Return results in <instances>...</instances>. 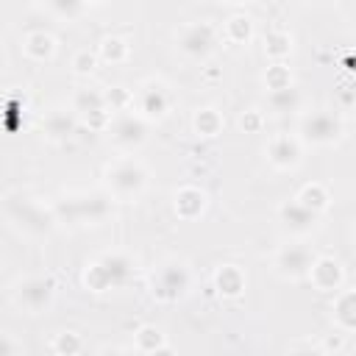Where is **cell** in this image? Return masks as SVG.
I'll list each match as a JSON object with an SVG mask.
<instances>
[{"instance_id": "6da1fadb", "label": "cell", "mask_w": 356, "mask_h": 356, "mask_svg": "<svg viewBox=\"0 0 356 356\" xmlns=\"http://www.w3.org/2000/svg\"><path fill=\"white\" fill-rule=\"evenodd\" d=\"M131 259L122 256V253H106L100 256L97 261H92L83 273V281L95 289V292H103V289H111V286H120L128 281L131 275Z\"/></svg>"}, {"instance_id": "7a4b0ae2", "label": "cell", "mask_w": 356, "mask_h": 356, "mask_svg": "<svg viewBox=\"0 0 356 356\" xmlns=\"http://www.w3.org/2000/svg\"><path fill=\"white\" fill-rule=\"evenodd\" d=\"M106 181H108V189L117 197H131V195L142 192V186L147 181V172L142 170V164L125 159V161H117L106 170Z\"/></svg>"}, {"instance_id": "3957f363", "label": "cell", "mask_w": 356, "mask_h": 356, "mask_svg": "<svg viewBox=\"0 0 356 356\" xmlns=\"http://www.w3.org/2000/svg\"><path fill=\"white\" fill-rule=\"evenodd\" d=\"M300 134H303V139H309L314 145H331L342 136V122L328 111H314V114L303 117Z\"/></svg>"}, {"instance_id": "277c9868", "label": "cell", "mask_w": 356, "mask_h": 356, "mask_svg": "<svg viewBox=\"0 0 356 356\" xmlns=\"http://www.w3.org/2000/svg\"><path fill=\"white\" fill-rule=\"evenodd\" d=\"M186 286H189V273H186V267L178 264V261L164 264V267L159 270V275L153 278V292H156L159 298H164V300L181 298V295L186 292Z\"/></svg>"}, {"instance_id": "5b68a950", "label": "cell", "mask_w": 356, "mask_h": 356, "mask_svg": "<svg viewBox=\"0 0 356 356\" xmlns=\"http://www.w3.org/2000/svg\"><path fill=\"white\" fill-rule=\"evenodd\" d=\"M50 298H53V281H50V278H28V281H22V284L17 286V292H14V300H17L22 309H28L31 314L42 312V309L50 303Z\"/></svg>"}, {"instance_id": "8992f818", "label": "cell", "mask_w": 356, "mask_h": 356, "mask_svg": "<svg viewBox=\"0 0 356 356\" xmlns=\"http://www.w3.org/2000/svg\"><path fill=\"white\" fill-rule=\"evenodd\" d=\"M312 264H314V256H312L303 245H289V248H284V250L278 253V259H275L278 273L286 275V278H300V275H306V273L312 270Z\"/></svg>"}, {"instance_id": "52a82bcc", "label": "cell", "mask_w": 356, "mask_h": 356, "mask_svg": "<svg viewBox=\"0 0 356 356\" xmlns=\"http://www.w3.org/2000/svg\"><path fill=\"white\" fill-rule=\"evenodd\" d=\"M111 139L122 147H136L145 142V125L139 117H131V114H122L120 120H114L111 125Z\"/></svg>"}, {"instance_id": "ba28073f", "label": "cell", "mask_w": 356, "mask_h": 356, "mask_svg": "<svg viewBox=\"0 0 356 356\" xmlns=\"http://www.w3.org/2000/svg\"><path fill=\"white\" fill-rule=\"evenodd\" d=\"M267 156H270V161L275 164V167H281V170H289V167H295L298 161H300V147H298V142L292 139V136H273L270 139V145H267Z\"/></svg>"}, {"instance_id": "9c48e42d", "label": "cell", "mask_w": 356, "mask_h": 356, "mask_svg": "<svg viewBox=\"0 0 356 356\" xmlns=\"http://www.w3.org/2000/svg\"><path fill=\"white\" fill-rule=\"evenodd\" d=\"M211 44H214V36L206 25H189L178 36V47L189 56H206L211 50Z\"/></svg>"}, {"instance_id": "30bf717a", "label": "cell", "mask_w": 356, "mask_h": 356, "mask_svg": "<svg viewBox=\"0 0 356 356\" xmlns=\"http://www.w3.org/2000/svg\"><path fill=\"white\" fill-rule=\"evenodd\" d=\"M139 106H142V114L145 117H164L167 108H170V92L164 89V83H145L142 95H139Z\"/></svg>"}, {"instance_id": "8fae6325", "label": "cell", "mask_w": 356, "mask_h": 356, "mask_svg": "<svg viewBox=\"0 0 356 356\" xmlns=\"http://www.w3.org/2000/svg\"><path fill=\"white\" fill-rule=\"evenodd\" d=\"M278 214H281V222L289 228V231H298V234H306V231H312L314 228V222H317V214L312 211V209H306L303 203H284L281 209H278Z\"/></svg>"}, {"instance_id": "7c38bea8", "label": "cell", "mask_w": 356, "mask_h": 356, "mask_svg": "<svg viewBox=\"0 0 356 356\" xmlns=\"http://www.w3.org/2000/svg\"><path fill=\"white\" fill-rule=\"evenodd\" d=\"M309 275H312V281L317 284V289H323V292H325V289H337V286H339V281H342L339 261H334V259H328V256L314 259V264H312Z\"/></svg>"}, {"instance_id": "4fadbf2b", "label": "cell", "mask_w": 356, "mask_h": 356, "mask_svg": "<svg viewBox=\"0 0 356 356\" xmlns=\"http://www.w3.org/2000/svg\"><path fill=\"white\" fill-rule=\"evenodd\" d=\"M70 206H72V211H75V217L78 220H100V217H106L108 214V200L103 197V195H81V197H72L70 200Z\"/></svg>"}, {"instance_id": "5bb4252c", "label": "cell", "mask_w": 356, "mask_h": 356, "mask_svg": "<svg viewBox=\"0 0 356 356\" xmlns=\"http://www.w3.org/2000/svg\"><path fill=\"white\" fill-rule=\"evenodd\" d=\"M334 317H337L345 328H356V292L339 295V300H337V306H334Z\"/></svg>"}, {"instance_id": "9a60e30c", "label": "cell", "mask_w": 356, "mask_h": 356, "mask_svg": "<svg viewBox=\"0 0 356 356\" xmlns=\"http://www.w3.org/2000/svg\"><path fill=\"white\" fill-rule=\"evenodd\" d=\"M217 286H220V292L222 295H236L239 289H242V273L236 270V267H222L220 273H217Z\"/></svg>"}, {"instance_id": "2e32d148", "label": "cell", "mask_w": 356, "mask_h": 356, "mask_svg": "<svg viewBox=\"0 0 356 356\" xmlns=\"http://www.w3.org/2000/svg\"><path fill=\"white\" fill-rule=\"evenodd\" d=\"M298 203H303L306 209H312L314 214L328 203V195H325V189L323 186H317V184H312V186H306L303 192H300V197H298Z\"/></svg>"}, {"instance_id": "e0dca14e", "label": "cell", "mask_w": 356, "mask_h": 356, "mask_svg": "<svg viewBox=\"0 0 356 356\" xmlns=\"http://www.w3.org/2000/svg\"><path fill=\"white\" fill-rule=\"evenodd\" d=\"M195 128H197V134H203V136H214V134L220 131V117H217L211 108H200L197 117H195Z\"/></svg>"}, {"instance_id": "ac0fdd59", "label": "cell", "mask_w": 356, "mask_h": 356, "mask_svg": "<svg viewBox=\"0 0 356 356\" xmlns=\"http://www.w3.org/2000/svg\"><path fill=\"white\" fill-rule=\"evenodd\" d=\"M25 50H28L31 56H36V58H44V56L53 53V39H50L47 33H33V36H28Z\"/></svg>"}, {"instance_id": "d6986e66", "label": "cell", "mask_w": 356, "mask_h": 356, "mask_svg": "<svg viewBox=\"0 0 356 356\" xmlns=\"http://www.w3.org/2000/svg\"><path fill=\"white\" fill-rule=\"evenodd\" d=\"M298 100H300V95H298V89L295 86H286V89H278V92H270V103L275 106V108H295L298 106Z\"/></svg>"}, {"instance_id": "ffe728a7", "label": "cell", "mask_w": 356, "mask_h": 356, "mask_svg": "<svg viewBox=\"0 0 356 356\" xmlns=\"http://www.w3.org/2000/svg\"><path fill=\"white\" fill-rule=\"evenodd\" d=\"M72 131V122H70V117H64L61 111H53L50 117H47V134L50 136H64V134H70Z\"/></svg>"}, {"instance_id": "44dd1931", "label": "cell", "mask_w": 356, "mask_h": 356, "mask_svg": "<svg viewBox=\"0 0 356 356\" xmlns=\"http://www.w3.org/2000/svg\"><path fill=\"white\" fill-rule=\"evenodd\" d=\"M78 348H81V339H78L75 331H61V334H58V339H56V350H58V353L72 356V353H78Z\"/></svg>"}, {"instance_id": "7402d4cb", "label": "cell", "mask_w": 356, "mask_h": 356, "mask_svg": "<svg viewBox=\"0 0 356 356\" xmlns=\"http://www.w3.org/2000/svg\"><path fill=\"white\" fill-rule=\"evenodd\" d=\"M136 339H139V345H142L147 353H153L156 348H161V337H159V331H156V328H150V325H145V328L139 331V337H136Z\"/></svg>"}, {"instance_id": "603a6c76", "label": "cell", "mask_w": 356, "mask_h": 356, "mask_svg": "<svg viewBox=\"0 0 356 356\" xmlns=\"http://www.w3.org/2000/svg\"><path fill=\"white\" fill-rule=\"evenodd\" d=\"M117 50H122V53H125V44H122L120 39H106V42H103V47H100V53H103L106 58H120V56H117Z\"/></svg>"}, {"instance_id": "cb8c5ba5", "label": "cell", "mask_w": 356, "mask_h": 356, "mask_svg": "<svg viewBox=\"0 0 356 356\" xmlns=\"http://www.w3.org/2000/svg\"><path fill=\"white\" fill-rule=\"evenodd\" d=\"M292 356H323V350H317V348H300Z\"/></svg>"}, {"instance_id": "d4e9b609", "label": "cell", "mask_w": 356, "mask_h": 356, "mask_svg": "<svg viewBox=\"0 0 356 356\" xmlns=\"http://www.w3.org/2000/svg\"><path fill=\"white\" fill-rule=\"evenodd\" d=\"M100 356H131V353L122 348H106V350H100Z\"/></svg>"}, {"instance_id": "484cf974", "label": "cell", "mask_w": 356, "mask_h": 356, "mask_svg": "<svg viewBox=\"0 0 356 356\" xmlns=\"http://www.w3.org/2000/svg\"><path fill=\"white\" fill-rule=\"evenodd\" d=\"M150 356H172V350H170V348H164V345H161V348H156V350H153V353H150Z\"/></svg>"}]
</instances>
